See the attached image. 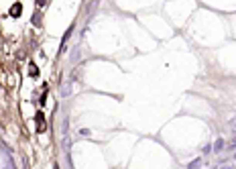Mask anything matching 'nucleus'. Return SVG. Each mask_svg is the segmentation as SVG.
Listing matches in <instances>:
<instances>
[{"mask_svg":"<svg viewBox=\"0 0 236 169\" xmlns=\"http://www.w3.org/2000/svg\"><path fill=\"white\" fill-rule=\"evenodd\" d=\"M35 120H37V130L43 133V130H45V118H43V112H37Z\"/></svg>","mask_w":236,"mask_h":169,"instance_id":"1","label":"nucleus"},{"mask_svg":"<svg viewBox=\"0 0 236 169\" xmlns=\"http://www.w3.org/2000/svg\"><path fill=\"white\" fill-rule=\"evenodd\" d=\"M23 14V6L16 2V4H12V8H10V16H14V19H18Z\"/></svg>","mask_w":236,"mask_h":169,"instance_id":"2","label":"nucleus"},{"mask_svg":"<svg viewBox=\"0 0 236 169\" xmlns=\"http://www.w3.org/2000/svg\"><path fill=\"white\" fill-rule=\"evenodd\" d=\"M29 76H31V78H37V76H39V67H37L35 63L29 65Z\"/></svg>","mask_w":236,"mask_h":169,"instance_id":"3","label":"nucleus"},{"mask_svg":"<svg viewBox=\"0 0 236 169\" xmlns=\"http://www.w3.org/2000/svg\"><path fill=\"white\" fill-rule=\"evenodd\" d=\"M232 128H236V118H234V122H232Z\"/></svg>","mask_w":236,"mask_h":169,"instance_id":"4","label":"nucleus"}]
</instances>
